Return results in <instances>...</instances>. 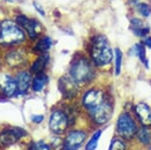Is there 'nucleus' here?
<instances>
[{"mask_svg":"<svg viewBox=\"0 0 151 150\" xmlns=\"http://www.w3.org/2000/svg\"><path fill=\"white\" fill-rule=\"evenodd\" d=\"M138 10H139L140 14L143 16H145V17H148V16L150 15V12H151V8L149 6L147 5V4L145 3H141L139 6H138Z\"/></svg>","mask_w":151,"mask_h":150,"instance_id":"nucleus-24","label":"nucleus"},{"mask_svg":"<svg viewBox=\"0 0 151 150\" xmlns=\"http://www.w3.org/2000/svg\"><path fill=\"white\" fill-rule=\"evenodd\" d=\"M145 44L147 45L148 47L151 48V37L149 38H146V40H145Z\"/></svg>","mask_w":151,"mask_h":150,"instance_id":"nucleus-29","label":"nucleus"},{"mask_svg":"<svg viewBox=\"0 0 151 150\" xmlns=\"http://www.w3.org/2000/svg\"><path fill=\"white\" fill-rule=\"evenodd\" d=\"M47 62H48L47 55L43 54L40 55L38 57H36L35 60L32 62V65H31L30 72H32V74H36V75L40 74V72L45 69V67H47Z\"/></svg>","mask_w":151,"mask_h":150,"instance_id":"nucleus-16","label":"nucleus"},{"mask_svg":"<svg viewBox=\"0 0 151 150\" xmlns=\"http://www.w3.org/2000/svg\"><path fill=\"white\" fill-rule=\"evenodd\" d=\"M0 91L6 97H12L15 94H17L16 80L13 79L9 75L0 76Z\"/></svg>","mask_w":151,"mask_h":150,"instance_id":"nucleus-12","label":"nucleus"},{"mask_svg":"<svg viewBox=\"0 0 151 150\" xmlns=\"http://www.w3.org/2000/svg\"><path fill=\"white\" fill-rule=\"evenodd\" d=\"M16 23L20 26L22 29L27 33L28 37L32 40H35L38 37L40 31H41V25L40 21L35 19H30L25 15H17L15 18Z\"/></svg>","mask_w":151,"mask_h":150,"instance_id":"nucleus-4","label":"nucleus"},{"mask_svg":"<svg viewBox=\"0 0 151 150\" xmlns=\"http://www.w3.org/2000/svg\"><path fill=\"white\" fill-rule=\"evenodd\" d=\"M4 60L9 67L18 69L25 64L26 55L21 48H12L4 55Z\"/></svg>","mask_w":151,"mask_h":150,"instance_id":"nucleus-6","label":"nucleus"},{"mask_svg":"<svg viewBox=\"0 0 151 150\" xmlns=\"http://www.w3.org/2000/svg\"><path fill=\"white\" fill-rule=\"evenodd\" d=\"M58 88L65 98H73L78 92V83L72 77H63L58 82Z\"/></svg>","mask_w":151,"mask_h":150,"instance_id":"nucleus-10","label":"nucleus"},{"mask_svg":"<svg viewBox=\"0 0 151 150\" xmlns=\"http://www.w3.org/2000/svg\"><path fill=\"white\" fill-rule=\"evenodd\" d=\"M91 115L94 121L98 124L108 122L112 116V106L109 102L103 101L98 107L91 110Z\"/></svg>","mask_w":151,"mask_h":150,"instance_id":"nucleus-8","label":"nucleus"},{"mask_svg":"<svg viewBox=\"0 0 151 150\" xmlns=\"http://www.w3.org/2000/svg\"><path fill=\"white\" fill-rule=\"evenodd\" d=\"M91 55L94 62L99 67L106 66L112 60V50L106 38L97 36L94 38L91 48Z\"/></svg>","mask_w":151,"mask_h":150,"instance_id":"nucleus-2","label":"nucleus"},{"mask_svg":"<svg viewBox=\"0 0 151 150\" xmlns=\"http://www.w3.org/2000/svg\"><path fill=\"white\" fill-rule=\"evenodd\" d=\"M47 83V77L43 74H37V76L32 81V90L35 92H40L45 88V84Z\"/></svg>","mask_w":151,"mask_h":150,"instance_id":"nucleus-19","label":"nucleus"},{"mask_svg":"<svg viewBox=\"0 0 151 150\" xmlns=\"http://www.w3.org/2000/svg\"><path fill=\"white\" fill-rule=\"evenodd\" d=\"M100 136H101V131L96 132L95 134L92 136V138L90 139V141L88 142L87 146H86V150H95L98 146V141L100 139Z\"/></svg>","mask_w":151,"mask_h":150,"instance_id":"nucleus-20","label":"nucleus"},{"mask_svg":"<svg viewBox=\"0 0 151 150\" xmlns=\"http://www.w3.org/2000/svg\"><path fill=\"white\" fill-rule=\"evenodd\" d=\"M116 54V65H115V71L116 75H119L121 72V64H122V52L119 48L115 50Z\"/></svg>","mask_w":151,"mask_h":150,"instance_id":"nucleus-21","label":"nucleus"},{"mask_svg":"<svg viewBox=\"0 0 151 150\" xmlns=\"http://www.w3.org/2000/svg\"><path fill=\"white\" fill-rule=\"evenodd\" d=\"M52 44V40L50 39L47 36H45V37L40 38L37 42L35 43V47H33V50L36 52H41V54H45L47 52L48 50L50 48Z\"/></svg>","mask_w":151,"mask_h":150,"instance_id":"nucleus-17","label":"nucleus"},{"mask_svg":"<svg viewBox=\"0 0 151 150\" xmlns=\"http://www.w3.org/2000/svg\"><path fill=\"white\" fill-rule=\"evenodd\" d=\"M138 137H139L140 141L145 144H148L150 142V134L146 129H141L138 133Z\"/></svg>","mask_w":151,"mask_h":150,"instance_id":"nucleus-22","label":"nucleus"},{"mask_svg":"<svg viewBox=\"0 0 151 150\" xmlns=\"http://www.w3.org/2000/svg\"><path fill=\"white\" fill-rule=\"evenodd\" d=\"M117 131L124 138H132L136 132V125L129 114L125 113L119 117L117 123Z\"/></svg>","mask_w":151,"mask_h":150,"instance_id":"nucleus-5","label":"nucleus"},{"mask_svg":"<svg viewBox=\"0 0 151 150\" xmlns=\"http://www.w3.org/2000/svg\"><path fill=\"white\" fill-rule=\"evenodd\" d=\"M103 101V92H101L100 90H95V89L88 91L84 95V98H83V104L89 110H93L96 107H98Z\"/></svg>","mask_w":151,"mask_h":150,"instance_id":"nucleus-11","label":"nucleus"},{"mask_svg":"<svg viewBox=\"0 0 151 150\" xmlns=\"http://www.w3.org/2000/svg\"><path fill=\"white\" fill-rule=\"evenodd\" d=\"M16 84H17V94L23 95L30 87L31 75L28 72H20L16 76Z\"/></svg>","mask_w":151,"mask_h":150,"instance_id":"nucleus-14","label":"nucleus"},{"mask_svg":"<svg viewBox=\"0 0 151 150\" xmlns=\"http://www.w3.org/2000/svg\"><path fill=\"white\" fill-rule=\"evenodd\" d=\"M33 6L35 7V10L38 12V13L40 14V15H42V16H45V10H43V8L40 6V4H38L37 2H33Z\"/></svg>","mask_w":151,"mask_h":150,"instance_id":"nucleus-27","label":"nucleus"},{"mask_svg":"<svg viewBox=\"0 0 151 150\" xmlns=\"http://www.w3.org/2000/svg\"><path fill=\"white\" fill-rule=\"evenodd\" d=\"M131 26H132V28H133L134 33L137 34V35H139V36L145 35L146 33L149 31L148 27H145L142 21H141L140 19H137V18H134L131 20Z\"/></svg>","mask_w":151,"mask_h":150,"instance_id":"nucleus-18","label":"nucleus"},{"mask_svg":"<svg viewBox=\"0 0 151 150\" xmlns=\"http://www.w3.org/2000/svg\"><path fill=\"white\" fill-rule=\"evenodd\" d=\"M67 115L62 111H55L50 118V128L55 134H62L68 127Z\"/></svg>","mask_w":151,"mask_h":150,"instance_id":"nucleus-9","label":"nucleus"},{"mask_svg":"<svg viewBox=\"0 0 151 150\" xmlns=\"http://www.w3.org/2000/svg\"><path fill=\"white\" fill-rule=\"evenodd\" d=\"M70 77L79 83H87V82L91 81L93 78V70H92L91 65L89 62L84 59V57H80L77 59L70 66Z\"/></svg>","mask_w":151,"mask_h":150,"instance_id":"nucleus-3","label":"nucleus"},{"mask_svg":"<svg viewBox=\"0 0 151 150\" xmlns=\"http://www.w3.org/2000/svg\"><path fill=\"white\" fill-rule=\"evenodd\" d=\"M109 150H125V144L121 140L116 139L111 143L110 149Z\"/></svg>","mask_w":151,"mask_h":150,"instance_id":"nucleus-25","label":"nucleus"},{"mask_svg":"<svg viewBox=\"0 0 151 150\" xmlns=\"http://www.w3.org/2000/svg\"><path fill=\"white\" fill-rule=\"evenodd\" d=\"M86 139V133L83 131H72L65 140V150H77Z\"/></svg>","mask_w":151,"mask_h":150,"instance_id":"nucleus-13","label":"nucleus"},{"mask_svg":"<svg viewBox=\"0 0 151 150\" xmlns=\"http://www.w3.org/2000/svg\"><path fill=\"white\" fill-rule=\"evenodd\" d=\"M26 134L23 128H10L5 129L0 134V144L2 146H10L18 141Z\"/></svg>","mask_w":151,"mask_h":150,"instance_id":"nucleus-7","label":"nucleus"},{"mask_svg":"<svg viewBox=\"0 0 151 150\" xmlns=\"http://www.w3.org/2000/svg\"><path fill=\"white\" fill-rule=\"evenodd\" d=\"M138 57H140L141 62H142L146 67H148V62H147V60H146V55H145V48H144V47H142V45H140V47H139Z\"/></svg>","mask_w":151,"mask_h":150,"instance_id":"nucleus-26","label":"nucleus"},{"mask_svg":"<svg viewBox=\"0 0 151 150\" xmlns=\"http://www.w3.org/2000/svg\"><path fill=\"white\" fill-rule=\"evenodd\" d=\"M26 35L20 26L13 20H4L0 23V45L14 47L25 42Z\"/></svg>","mask_w":151,"mask_h":150,"instance_id":"nucleus-1","label":"nucleus"},{"mask_svg":"<svg viewBox=\"0 0 151 150\" xmlns=\"http://www.w3.org/2000/svg\"><path fill=\"white\" fill-rule=\"evenodd\" d=\"M30 150H50V148L47 143H45L42 141H38L31 144Z\"/></svg>","mask_w":151,"mask_h":150,"instance_id":"nucleus-23","label":"nucleus"},{"mask_svg":"<svg viewBox=\"0 0 151 150\" xmlns=\"http://www.w3.org/2000/svg\"><path fill=\"white\" fill-rule=\"evenodd\" d=\"M136 114H137L138 118L140 119L141 123L144 126H150L151 125V111L148 108L147 105L145 104H138L135 108Z\"/></svg>","mask_w":151,"mask_h":150,"instance_id":"nucleus-15","label":"nucleus"},{"mask_svg":"<svg viewBox=\"0 0 151 150\" xmlns=\"http://www.w3.org/2000/svg\"><path fill=\"white\" fill-rule=\"evenodd\" d=\"M5 1H9V2H14V1H17V0H5Z\"/></svg>","mask_w":151,"mask_h":150,"instance_id":"nucleus-30","label":"nucleus"},{"mask_svg":"<svg viewBox=\"0 0 151 150\" xmlns=\"http://www.w3.org/2000/svg\"><path fill=\"white\" fill-rule=\"evenodd\" d=\"M31 120H32L35 123H40L41 121L43 120V116L42 115H33L32 117H31Z\"/></svg>","mask_w":151,"mask_h":150,"instance_id":"nucleus-28","label":"nucleus"}]
</instances>
